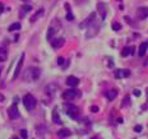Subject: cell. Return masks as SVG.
<instances>
[{"mask_svg":"<svg viewBox=\"0 0 148 139\" xmlns=\"http://www.w3.org/2000/svg\"><path fill=\"white\" fill-rule=\"evenodd\" d=\"M64 108H65L66 115H69L72 119H75V120L78 119V115H79V107L78 106L72 105V104H65Z\"/></svg>","mask_w":148,"mask_h":139,"instance_id":"obj_1","label":"cell"},{"mask_svg":"<svg viewBox=\"0 0 148 139\" xmlns=\"http://www.w3.org/2000/svg\"><path fill=\"white\" fill-rule=\"evenodd\" d=\"M40 69L38 68H28L26 74H24V78L27 82H31V80H37L40 77Z\"/></svg>","mask_w":148,"mask_h":139,"instance_id":"obj_2","label":"cell"},{"mask_svg":"<svg viewBox=\"0 0 148 139\" xmlns=\"http://www.w3.org/2000/svg\"><path fill=\"white\" fill-rule=\"evenodd\" d=\"M23 105H24V107L28 110V111H31V110H33L35 106H36V98L32 96L31 93H27L23 97Z\"/></svg>","mask_w":148,"mask_h":139,"instance_id":"obj_3","label":"cell"},{"mask_svg":"<svg viewBox=\"0 0 148 139\" xmlns=\"http://www.w3.org/2000/svg\"><path fill=\"white\" fill-rule=\"evenodd\" d=\"M80 96V92L75 88H72V89H66L64 93H63V98L65 101H72L75 97H79Z\"/></svg>","mask_w":148,"mask_h":139,"instance_id":"obj_4","label":"cell"},{"mask_svg":"<svg viewBox=\"0 0 148 139\" xmlns=\"http://www.w3.org/2000/svg\"><path fill=\"white\" fill-rule=\"evenodd\" d=\"M94 19H96V13L93 12V13H91L90 16H88V18L84 22H82V23L79 24V28H80V30H83V28H88L90 26H92L94 23Z\"/></svg>","mask_w":148,"mask_h":139,"instance_id":"obj_5","label":"cell"},{"mask_svg":"<svg viewBox=\"0 0 148 139\" xmlns=\"http://www.w3.org/2000/svg\"><path fill=\"white\" fill-rule=\"evenodd\" d=\"M88 28H90V30H88L87 33H86V37H87V38L94 37V36L98 33V31H100V26H97V24H92V26H90Z\"/></svg>","mask_w":148,"mask_h":139,"instance_id":"obj_6","label":"cell"},{"mask_svg":"<svg viewBox=\"0 0 148 139\" xmlns=\"http://www.w3.org/2000/svg\"><path fill=\"white\" fill-rule=\"evenodd\" d=\"M23 61H24V54H22L20 55V59L17 64V68H16V71H14V75H13V80H16L19 74H20V70H22V67H23Z\"/></svg>","mask_w":148,"mask_h":139,"instance_id":"obj_7","label":"cell"},{"mask_svg":"<svg viewBox=\"0 0 148 139\" xmlns=\"http://www.w3.org/2000/svg\"><path fill=\"white\" fill-rule=\"evenodd\" d=\"M8 115H9L10 119H18V118H19V111H18L17 104L12 105V106L8 108Z\"/></svg>","mask_w":148,"mask_h":139,"instance_id":"obj_8","label":"cell"},{"mask_svg":"<svg viewBox=\"0 0 148 139\" xmlns=\"http://www.w3.org/2000/svg\"><path fill=\"white\" fill-rule=\"evenodd\" d=\"M97 9H98V13L101 16V19H105L106 18V14H107V6L105 3H98L97 4Z\"/></svg>","mask_w":148,"mask_h":139,"instance_id":"obj_9","label":"cell"},{"mask_svg":"<svg viewBox=\"0 0 148 139\" xmlns=\"http://www.w3.org/2000/svg\"><path fill=\"white\" fill-rule=\"evenodd\" d=\"M65 43V40L63 37H59V38H54V40H51V46H53V49H60L63 45Z\"/></svg>","mask_w":148,"mask_h":139,"instance_id":"obj_10","label":"cell"},{"mask_svg":"<svg viewBox=\"0 0 148 139\" xmlns=\"http://www.w3.org/2000/svg\"><path fill=\"white\" fill-rule=\"evenodd\" d=\"M137 17H138L139 19H146V18L148 17V8H147V6H142V8L138 9Z\"/></svg>","mask_w":148,"mask_h":139,"instance_id":"obj_11","label":"cell"},{"mask_svg":"<svg viewBox=\"0 0 148 139\" xmlns=\"http://www.w3.org/2000/svg\"><path fill=\"white\" fill-rule=\"evenodd\" d=\"M130 75V71L128 69H117L115 71V77L117 79H120V78H125V77H129Z\"/></svg>","mask_w":148,"mask_h":139,"instance_id":"obj_12","label":"cell"},{"mask_svg":"<svg viewBox=\"0 0 148 139\" xmlns=\"http://www.w3.org/2000/svg\"><path fill=\"white\" fill-rule=\"evenodd\" d=\"M66 84H68L69 87H77L78 84H79V79L77 78V77H74V75H70V77H68L66 78Z\"/></svg>","mask_w":148,"mask_h":139,"instance_id":"obj_13","label":"cell"},{"mask_svg":"<svg viewBox=\"0 0 148 139\" xmlns=\"http://www.w3.org/2000/svg\"><path fill=\"white\" fill-rule=\"evenodd\" d=\"M147 50H148V42H143L142 45L139 46V51H138V55H139L140 57H143V56L146 55V52H147Z\"/></svg>","mask_w":148,"mask_h":139,"instance_id":"obj_14","label":"cell"},{"mask_svg":"<svg viewBox=\"0 0 148 139\" xmlns=\"http://www.w3.org/2000/svg\"><path fill=\"white\" fill-rule=\"evenodd\" d=\"M116 96H117V91L116 89H110V91L106 92V98L109 101H114Z\"/></svg>","mask_w":148,"mask_h":139,"instance_id":"obj_15","label":"cell"},{"mask_svg":"<svg viewBox=\"0 0 148 139\" xmlns=\"http://www.w3.org/2000/svg\"><path fill=\"white\" fill-rule=\"evenodd\" d=\"M57 32V30H56V28H54L53 26H50L49 27V31H47V35H46V38L49 40V41H51V40H53V37H54V35Z\"/></svg>","mask_w":148,"mask_h":139,"instance_id":"obj_16","label":"cell"},{"mask_svg":"<svg viewBox=\"0 0 148 139\" xmlns=\"http://www.w3.org/2000/svg\"><path fill=\"white\" fill-rule=\"evenodd\" d=\"M57 135L60 138H68V137L72 135V131L69 129H61V130L57 131Z\"/></svg>","mask_w":148,"mask_h":139,"instance_id":"obj_17","label":"cell"},{"mask_svg":"<svg viewBox=\"0 0 148 139\" xmlns=\"http://www.w3.org/2000/svg\"><path fill=\"white\" fill-rule=\"evenodd\" d=\"M53 121H54L55 124H59V125L63 122L61 119H60V116H59V112H57L56 108H54V111H53Z\"/></svg>","mask_w":148,"mask_h":139,"instance_id":"obj_18","label":"cell"},{"mask_svg":"<svg viewBox=\"0 0 148 139\" xmlns=\"http://www.w3.org/2000/svg\"><path fill=\"white\" fill-rule=\"evenodd\" d=\"M57 88V84H49L47 87H46V93L47 94H54V92H55V89Z\"/></svg>","mask_w":148,"mask_h":139,"instance_id":"obj_19","label":"cell"},{"mask_svg":"<svg viewBox=\"0 0 148 139\" xmlns=\"http://www.w3.org/2000/svg\"><path fill=\"white\" fill-rule=\"evenodd\" d=\"M31 10H32V6L31 5H23V6H22V12H20V17H23L26 13L31 12Z\"/></svg>","mask_w":148,"mask_h":139,"instance_id":"obj_20","label":"cell"},{"mask_svg":"<svg viewBox=\"0 0 148 139\" xmlns=\"http://www.w3.org/2000/svg\"><path fill=\"white\" fill-rule=\"evenodd\" d=\"M8 30H9L10 32H13V31H19V30H20V23H18V22H17V23L10 24Z\"/></svg>","mask_w":148,"mask_h":139,"instance_id":"obj_21","label":"cell"},{"mask_svg":"<svg viewBox=\"0 0 148 139\" xmlns=\"http://www.w3.org/2000/svg\"><path fill=\"white\" fill-rule=\"evenodd\" d=\"M42 14H43V9L41 8V9H38V10H37V13H36L35 16H33V17L31 18V22H36L37 19H38V17H41Z\"/></svg>","mask_w":148,"mask_h":139,"instance_id":"obj_22","label":"cell"},{"mask_svg":"<svg viewBox=\"0 0 148 139\" xmlns=\"http://www.w3.org/2000/svg\"><path fill=\"white\" fill-rule=\"evenodd\" d=\"M131 49H133V46H130V47H124L123 49V51H121V56H128V55H130L131 54Z\"/></svg>","mask_w":148,"mask_h":139,"instance_id":"obj_23","label":"cell"},{"mask_svg":"<svg viewBox=\"0 0 148 139\" xmlns=\"http://www.w3.org/2000/svg\"><path fill=\"white\" fill-rule=\"evenodd\" d=\"M112 30L114 31H120L121 30V24L117 23V22H115V23H112Z\"/></svg>","mask_w":148,"mask_h":139,"instance_id":"obj_24","label":"cell"},{"mask_svg":"<svg viewBox=\"0 0 148 139\" xmlns=\"http://www.w3.org/2000/svg\"><path fill=\"white\" fill-rule=\"evenodd\" d=\"M20 137L23 138V139H27L28 134H27V130H26V129H22V130H20Z\"/></svg>","mask_w":148,"mask_h":139,"instance_id":"obj_25","label":"cell"},{"mask_svg":"<svg viewBox=\"0 0 148 139\" xmlns=\"http://www.w3.org/2000/svg\"><path fill=\"white\" fill-rule=\"evenodd\" d=\"M124 102H123V107L125 106V105H129V101H130V98H129V96H127V97H124V100H123Z\"/></svg>","mask_w":148,"mask_h":139,"instance_id":"obj_26","label":"cell"},{"mask_svg":"<svg viewBox=\"0 0 148 139\" xmlns=\"http://www.w3.org/2000/svg\"><path fill=\"white\" fill-rule=\"evenodd\" d=\"M142 130H143V126H142V125H135V128H134V131H137V133H140Z\"/></svg>","mask_w":148,"mask_h":139,"instance_id":"obj_27","label":"cell"},{"mask_svg":"<svg viewBox=\"0 0 148 139\" xmlns=\"http://www.w3.org/2000/svg\"><path fill=\"white\" fill-rule=\"evenodd\" d=\"M64 61H65L64 57H61V56H59V57H57V64H59V65H63Z\"/></svg>","mask_w":148,"mask_h":139,"instance_id":"obj_28","label":"cell"},{"mask_svg":"<svg viewBox=\"0 0 148 139\" xmlns=\"http://www.w3.org/2000/svg\"><path fill=\"white\" fill-rule=\"evenodd\" d=\"M66 19H68V20H73L74 19V16H73V14L69 12L68 14H66Z\"/></svg>","mask_w":148,"mask_h":139,"instance_id":"obj_29","label":"cell"},{"mask_svg":"<svg viewBox=\"0 0 148 139\" xmlns=\"http://www.w3.org/2000/svg\"><path fill=\"white\" fill-rule=\"evenodd\" d=\"M91 111L92 112H98V107L97 106H91Z\"/></svg>","mask_w":148,"mask_h":139,"instance_id":"obj_30","label":"cell"},{"mask_svg":"<svg viewBox=\"0 0 148 139\" xmlns=\"http://www.w3.org/2000/svg\"><path fill=\"white\" fill-rule=\"evenodd\" d=\"M133 93H134L135 97H139V96H140V91H139V89H134V92H133Z\"/></svg>","mask_w":148,"mask_h":139,"instance_id":"obj_31","label":"cell"},{"mask_svg":"<svg viewBox=\"0 0 148 139\" xmlns=\"http://www.w3.org/2000/svg\"><path fill=\"white\" fill-rule=\"evenodd\" d=\"M5 101V97H4V94L0 93V102H4Z\"/></svg>","mask_w":148,"mask_h":139,"instance_id":"obj_32","label":"cell"},{"mask_svg":"<svg viewBox=\"0 0 148 139\" xmlns=\"http://www.w3.org/2000/svg\"><path fill=\"white\" fill-rule=\"evenodd\" d=\"M5 59V55H3V56H0V61H3Z\"/></svg>","mask_w":148,"mask_h":139,"instance_id":"obj_33","label":"cell"},{"mask_svg":"<svg viewBox=\"0 0 148 139\" xmlns=\"http://www.w3.org/2000/svg\"><path fill=\"white\" fill-rule=\"evenodd\" d=\"M22 1H29V0H22Z\"/></svg>","mask_w":148,"mask_h":139,"instance_id":"obj_34","label":"cell"},{"mask_svg":"<svg viewBox=\"0 0 148 139\" xmlns=\"http://www.w3.org/2000/svg\"><path fill=\"white\" fill-rule=\"evenodd\" d=\"M13 139H19V138H17V137H14V138H13Z\"/></svg>","mask_w":148,"mask_h":139,"instance_id":"obj_35","label":"cell"}]
</instances>
